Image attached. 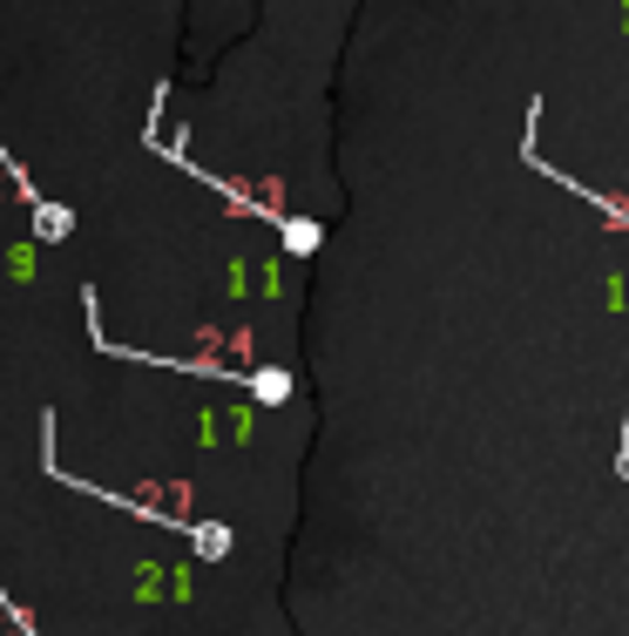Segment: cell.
I'll return each instance as SVG.
<instances>
[]
</instances>
